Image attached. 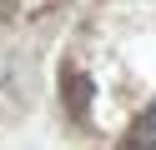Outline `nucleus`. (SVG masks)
Masks as SVG:
<instances>
[{
	"instance_id": "nucleus-1",
	"label": "nucleus",
	"mask_w": 156,
	"mask_h": 150,
	"mask_svg": "<svg viewBox=\"0 0 156 150\" xmlns=\"http://www.w3.org/2000/svg\"><path fill=\"white\" fill-rule=\"evenodd\" d=\"M146 135H156V105L146 110Z\"/></svg>"
},
{
	"instance_id": "nucleus-2",
	"label": "nucleus",
	"mask_w": 156,
	"mask_h": 150,
	"mask_svg": "<svg viewBox=\"0 0 156 150\" xmlns=\"http://www.w3.org/2000/svg\"><path fill=\"white\" fill-rule=\"evenodd\" d=\"M151 150H156V145H151Z\"/></svg>"
}]
</instances>
